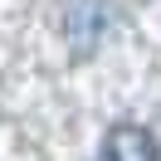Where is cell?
Here are the masks:
<instances>
[{
    "label": "cell",
    "mask_w": 161,
    "mask_h": 161,
    "mask_svg": "<svg viewBox=\"0 0 161 161\" xmlns=\"http://www.w3.org/2000/svg\"><path fill=\"white\" fill-rule=\"evenodd\" d=\"M112 25V5L108 0H64V39H69L73 59H88L103 44Z\"/></svg>",
    "instance_id": "6da1fadb"
},
{
    "label": "cell",
    "mask_w": 161,
    "mask_h": 161,
    "mask_svg": "<svg viewBox=\"0 0 161 161\" xmlns=\"http://www.w3.org/2000/svg\"><path fill=\"white\" fill-rule=\"evenodd\" d=\"M98 161H161V147H156V137H151L147 127L117 122V127H108V137H103Z\"/></svg>",
    "instance_id": "7a4b0ae2"
}]
</instances>
